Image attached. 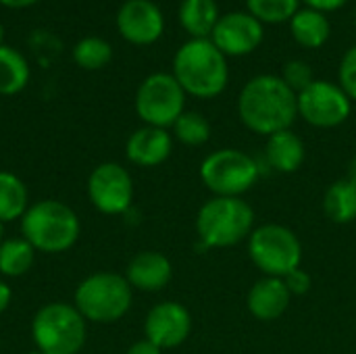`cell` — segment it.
<instances>
[{
    "mask_svg": "<svg viewBox=\"0 0 356 354\" xmlns=\"http://www.w3.org/2000/svg\"><path fill=\"white\" fill-rule=\"evenodd\" d=\"M298 98V117H302L309 125L319 129H332L342 125L353 111V100L340 88V83L319 81L315 79L309 88H305Z\"/></svg>",
    "mask_w": 356,
    "mask_h": 354,
    "instance_id": "obj_10",
    "label": "cell"
},
{
    "mask_svg": "<svg viewBox=\"0 0 356 354\" xmlns=\"http://www.w3.org/2000/svg\"><path fill=\"white\" fill-rule=\"evenodd\" d=\"M35 2H38V0H0V4L10 6V8H25V6L35 4Z\"/></svg>",
    "mask_w": 356,
    "mask_h": 354,
    "instance_id": "obj_34",
    "label": "cell"
},
{
    "mask_svg": "<svg viewBox=\"0 0 356 354\" xmlns=\"http://www.w3.org/2000/svg\"><path fill=\"white\" fill-rule=\"evenodd\" d=\"M173 77L194 98H217L229 81L225 54L211 38H192L181 44L173 58Z\"/></svg>",
    "mask_w": 356,
    "mask_h": 354,
    "instance_id": "obj_2",
    "label": "cell"
},
{
    "mask_svg": "<svg viewBox=\"0 0 356 354\" xmlns=\"http://www.w3.org/2000/svg\"><path fill=\"white\" fill-rule=\"evenodd\" d=\"M192 334L190 311L175 300L156 303L144 319V338L156 344L161 351L181 346Z\"/></svg>",
    "mask_w": 356,
    "mask_h": 354,
    "instance_id": "obj_12",
    "label": "cell"
},
{
    "mask_svg": "<svg viewBox=\"0 0 356 354\" xmlns=\"http://www.w3.org/2000/svg\"><path fill=\"white\" fill-rule=\"evenodd\" d=\"M284 284L288 286V290H290L292 296H302V294H307L311 290V284L313 282H311V275L302 267H298V269H294L292 273H288L284 277Z\"/></svg>",
    "mask_w": 356,
    "mask_h": 354,
    "instance_id": "obj_30",
    "label": "cell"
},
{
    "mask_svg": "<svg viewBox=\"0 0 356 354\" xmlns=\"http://www.w3.org/2000/svg\"><path fill=\"white\" fill-rule=\"evenodd\" d=\"M25 354H44V353H40L38 348H33V351H29V353H25Z\"/></svg>",
    "mask_w": 356,
    "mask_h": 354,
    "instance_id": "obj_38",
    "label": "cell"
},
{
    "mask_svg": "<svg viewBox=\"0 0 356 354\" xmlns=\"http://www.w3.org/2000/svg\"><path fill=\"white\" fill-rule=\"evenodd\" d=\"M35 263V248L21 236L8 238L0 244V275L21 277Z\"/></svg>",
    "mask_w": 356,
    "mask_h": 354,
    "instance_id": "obj_24",
    "label": "cell"
},
{
    "mask_svg": "<svg viewBox=\"0 0 356 354\" xmlns=\"http://www.w3.org/2000/svg\"><path fill=\"white\" fill-rule=\"evenodd\" d=\"M300 0H246L248 13L261 23L290 21L298 10Z\"/></svg>",
    "mask_w": 356,
    "mask_h": 354,
    "instance_id": "obj_27",
    "label": "cell"
},
{
    "mask_svg": "<svg viewBox=\"0 0 356 354\" xmlns=\"http://www.w3.org/2000/svg\"><path fill=\"white\" fill-rule=\"evenodd\" d=\"M186 111V92L173 77V73L148 75L136 92V113L144 125L173 127L179 115Z\"/></svg>",
    "mask_w": 356,
    "mask_h": 354,
    "instance_id": "obj_9",
    "label": "cell"
},
{
    "mask_svg": "<svg viewBox=\"0 0 356 354\" xmlns=\"http://www.w3.org/2000/svg\"><path fill=\"white\" fill-rule=\"evenodd\" d=\"M309 8H315L319 13H332L342 8L348 0H302Z\"/></svg>",
    "mask_w": 356,
    "mask_h": 354,
    "instance_id": "obj_31",
    "label": "cell"
},
{
    "mask_svg": "<svg viewBox=\"0 0 356 354\" xmlns=\"http://www.w3.org/2000/svg\"><path fill=\"white\" fill-rule=\"evenodd\" d=\"M111 58H113L111 44L102 38H96V35L79 40L73 48V61L86 71L102 69L111 63Z\"/></svg>",
    "mask_w": 356,
    "mask_h": 354,
    "instance_id": "obj_25",
    "label": "cell"
},
{
    "mask_svg": "<svg viewBox=\"0 0 356 354\" xmlns=\"http://www.w3.org/2000/svg\"><path fill=\"white\" fill-rule=\"evenodd\" d=\"M10 303H13V288L4 280H0V315L10 307Z\"/></svg>",
    "mask_w": 356,
    "mask_h": 354,
    "instance_id": "obj_33",
    "label": "cell"
},
{
    "mask_svg": "<svg viewBox=\"0 0 356 354\" xmlns=\"http://www.w3.org/2000/svg\"><path fill=\"white\" fill-rule=\"evenodd\" d=\"M338 77H340V88L346 92V96L353 102H356V44L348 48L346 54L342 56Z\"/></svg>",
    "mask_w": 356,
    "mask_h": 354,
    "instance_id": "obj_29",
    "label": "cell"
},
{
    "mask_svg": "<svg viewBox=\"0 0 356 354\" xmlns=\"http://www.w3.org/2000/svg\"><path fill=\"white\" fill-rule=\"evenodd\" d=\"M240 121L259 136H273L290 129L298 117V98L282 77L257 75L246 81L238 96Z\"/></svg>",
    "mask_w": 356,
    "mask_h": 354,
    "instance_id": "obj_1",
    "label": "cell"
},
{
    "mask_svg": "<svg viewBox=\"0 0 356 354\" xmlns=\"http://www.w3.org/2000/svg\"><path fill=\"white\" fill-rule=\"evenodd\" d=\"M21 236L35 248V252L60 255L77 244L81 221L69 204L56 198H46L29 204L25 211L21 217Z\"/></svg>",
    "mask_w": 356,
    "mask_h": 354,
    "instance_id": "obj_3",
    "label": "cell"
},
{
    "mask_svg": "<svg viewBox=\"0 0 356 354\" xmlns=\"http://www.w3.org/2000/svg\"><path fill=\"white\" fill-rule=\"evenodd\" d=\"M355 23H356V15H355Z\"/></svg>",
    "mask_w": 356,
    "mask_h": 354,
    "instance_id": "obj_39",
    "label": "cell"
},
{
    "mask_svg": "<svg viewBox=\"0 0 356 354\" xmlns=\"http://www.w3.org/2000/svg\"><path fill=\"white\" fill-rule=\"evenodd\" d=\"M292 294L282 277H267L263 275L254 282L246 296L248 313L259 321H275L290 309Z\"/></svg>",
    "mask_w": 356,
    "mask_h": 354,
    "instance_id": "obj_17",
    "label": "cell"
},
{
    "mask_svg": "<svg viewBox=\"0 0 356 354\" xmlns=\"http://www.w3.org/2000/svg\"><path fill=\"white\" fill-rule=\"evenodd\" d=\"M29 209V192L23 179L10 171H0V221H21Z\"/></svg>",
    "mask_w": 356,
    "mask_h": 354,
    "instance_id": "obj_22",
    "label": "cell"
},
{
    "mask_svg": "<svg viewBox=\"0 0 356 354\" xmlns=\"http://www.w3.org/2000/svg\"><path fill=\"white\" fill-rule=\"evenodd\" d=\"M200 182L213 196H232L242 198L250 192L259 177L261 169L254 156L238 148H219L207 154L200 163Z\"/></svg>",
    "mask_w": 356,
    "mask_h": 354,
    "instance_id": "obj_8",
    "label": "cell"
},
{
    "mask_svg": "<svg viewBox=\"0 0 356 354\" xmlns=\"http://www.w3.org/2000/svg\"><path fill=\"white\" fill-rule=\"evenodd\" d=\"M280 77H282L284 83H286L292 92H296V94H300L305 88H309V86L315 81V79H313V69H311V65H307V63L300 61V58L288 61V63L284 65Z\"/></svg>",
    "mask_w": 356,
    "mask_h": 354,
    "instance_id": "obj_28",
    "label": "cell"
},
{
    "mask_svg": "<svg viewBox=\"0 0 356 354\" xmlns=\"http://www.w3.org/2000/svg\"><path fill=\"white\" fill-rule=\"evenodd\" d=\"M323 213L332 223L348 225L356 219V184L342 177L323 194Z\"/></svg>",
    "mask_w": 356,
    "mask_h": 354,
    "instance_id": "obj_20",
    "label": "cell"
},
{
    "mask_svg": "<svg viewBox=\"0 0 356 354\" xmlns=\"http://www.w3.org/2000/svg\"><path fill=\"white\" fill-rule=\"evenodd\" d=\"M173 152V136L163 127L144 125L136 129L125 142V156L136 167H159Z\"/></svg>",
    "mask_w": 356,
    "mask_h": 354,
    "instance_id": "obj_15",
    "label": "cell"
},
{
    "mask_svg": "<svg viewBox=\"0 0 356 354\" xmlns=\"http://www.w3.org/2000/svg\"><path fill=\"white\" fill-rule=\"evenodd\" d=\"M35 348L44 354H79L88 340V321L69 303L40 307L29 325Z\"/></svg>",
    "mask_w": 356,
    "mask_h": 354,
    "instance_id": "obj_6",
    "label": "cell"
},
{
    "mask_svg": "<svg viewBox=\"0 0 356 354\" xmlns=\"http://www.w3.org/2000/svg\"><path fill=\"white\" fill-rule=\"evenodd\" d=\"M219 21L215 0H184L179 6V23L192 38H211Z\"/></svg>",
    "mask_w": 356,
    "mask_h": 354,
    "instance_id": "obj_21",
    "label": "cell"
},
{
    "mask_svg": "<svg viewBox=\"0 0 356 354\" xmlns=\"http://www.w3.org/2000/svg\"><path fill=\"white\" fill-rule=\"evenodd\" d=\"M265 159L267 165L277 173H296L307 159V148L298 134L284 129L267 138Z\"/></svg>",
    "mask_w": 356,
    "mask_h": 354,
    "instance_id": "obj_18",
    "label": "cell"
},
{
    "mask_svg": "<svg viewBox=\"0 0 356 354\" xmlns=\"http://www.w3.org/2000/svg\"><path fill=\"white\" fill-rule=\"evenodd\" d=\"M263 23L254 19L250 13L234 10L219 17L211 42L225 56H244L254 52L263 42Z\"/></svg>",
    "mask_w": 356,
    "mask_h": 354,
    "instance_id": "obj_13",
    "label": "cell"
},
{
    "mask_svg": "<svg viewBox=\"0 0 356 354\" xmlns=\"http://www.w3.org/2000/svg\"><path fill=\"white\" fill-rule=\"evenodd\" d=\"M27 81L29 63L25 56L10 46H0V96H15L23 92Z\"/></svg>",
    "mask_w": 356,
    "mask_h": 354,
    "instance_id": "obj_23",
    "label": "cell"
},
{
    "mask_svg": "<svg viewBox=\"0 0 356 354\" xmlns=\"http://www.w3.org/2000/svg\"><path fill=\"white\" fill-rule=\"evenodd\" d=\"M125 354H163V351L156 346V344H152L150 340H138V342H134L129 348H127V353Z\"/></svg>",
    "mask_w": 356,
    "mask_h": 354,
    "instance_id": "obj_32",
    "label": "cell"
},
{
    "mask_svg": "<svg viewBox=\"0 0 356 354\" xmlns=\"http://www.w3.org/2000/svg\"><path fill=\"white\" fill-rule=\"evenodd\" d=\"M248 257L267 277H286L302 263V242L282 223H263L248 236Z\"/></svg>",
    "mask_w": 356,
    "mask_h": 354,
    "instance_id": "obj_7",
    "label": "cell"
},
{
    "mask_svg": "<svg viewBox=\"0 0 356 354\" xmlns=\"http://www.w3.org/2000/svg\"><path fill=\"white\" fill-rule=\"evenodd\" d=\"M117 27L127 42L148 46L163 35L165 19L161 8L150 0H127L117 13Z\"/></svg>",
    "mask_w": 356,
    "mask_h": 354,
    "instance_id": "obj_14",
    "label": "cell"
},
{
    "mask_svg": "<svg viewBox=\"0 0 356 354\" xmlns=\"http://www.w3.org/2000/svg\"><path fill=\"white\" fill-rule=\"evenodd\" d=\"M134 305V288L121 273L98 271L81 280L73 292V307L90 323H117Z\"/></svg>",
    "mask_w": 356,
    "mask_h": 354,
    "instance_id": "obj_5",
    "label": "cell"
},
{
    "mask_svg": "<svg viewBox=\"0 0 356 354\" xmlns=\"http://www.w3.org/2000/svg\"><path fill=\"white\" fill-rule=\"evenodd\" d=\"M290 31L302 48H321L330 40L332 27L325 13L305 6L290 19Z\"/></svg>",
    "mask_w": 356,
    "mask_h": 354,
    "instance_id": "obj_19",
    "label": "cell"
},
{
    "mask_svg": "<svg viewBox=\"0 0 356 354\" xmlns=\"http://www.w3.org/2000/svg\"><path fill=\"white\" fill-rule=\"evenodd\" d=\"M173 277V265L169 257L156 250H142L127 263L125 280L134 290L140 292H161L169 286Z\"/></svg>",
    "mask_w": 356,
    "mask_h": 354,
    "instance_id": "obj_16",
    "label": "cell"
},
{
    "mask_svg": "<svg viewBox=\"0 0 356 354\" xmlns=\"http://www.w3.org/2000/svg\"><path fill=\"white\" fill-rule=\"evenodd\" d=\"M2 38H4V29H2V23H0V46H2Z\"/></svg>",
    "mask_w": 356,
    "mask_h": 354,
    "instance_id": "obj_37",
    "label": "cell"
},
{
    "mask_svg": "<svg viewBox=\"0 0 356 354\" xmlns=\"http://www.w3.org/2000/svg\"><path fill=\"white\" fill-rule=\"evenodd\" d=\"M173 136L186 146H202L211 138V123L196 111H184L173 123Z\"/></svg>",
    "mask_w": 356,
    "mask_h": 354,
    "instance_id": "obj_26",
    "label": "cell"
},
{
    "mask_svg": "<svg viewBox=\"0 0 356 354\" xmlns=\"http://www.w3.org/2000/svg\"><path fill=\"white\" fill-rule=\"evenodd\" d=\"M346 179H350L353 184H356V156L350 159L348 163V169H346Z\"/></svg>",
    "mask_w": 356,
    "mask_h": 354,
    "instance_id": "obj_35",
    "label": "cell"
},
{
    "mask_svg": "<svg viewBox=\"0 0 356 354\" xmlns=\"http://www.w3.org/2000/svg\"><path fill=\"white\" fill-rule=\"evenodd\" d=\"M2 240H4V223L0 221V244H2Z\"/></svg>",
    "mask_w": 356,
    "mask_h": 354,
    "instance_id": "obj_36",
    "label": "cell"
},
{
    "mask_svg": "<svg viewBox=\"0 0 356 354\" xmlns=\"http://www.w3.org/2000/svg\"><path fill=\"white\" fill-rule=\"evenodd\" d=\"M254 230V209L244 198L213 196L196 215V234L202 248H232Z\"/></svg>",
    "mask_w": 356,
    "mask_h": 354,
    "instance_id": "obj_4",
    "label": "cell"
},
{
    "mask_svg": "<svg viewBox=\"0 0 356 354\" xmlns=\"http://www.w3.org/2000/svg\"><path fill=\"white\" fill-rule=\"evenodd\" d=\"M88 198L102 215H123L134 202L131 173L113 161L100 163L88 177Z\"/></svg>",
    "mask_w": 356,
    "mask_h": 354,
    "instance_id": "obj_11",
    "label": "cell"
}]
</instances>
